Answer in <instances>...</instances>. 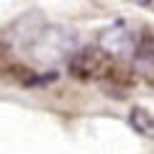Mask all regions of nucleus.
Wrapping results in <instances>:
<instances>
[{
  "mask_svg": "<svg viewBox=\"0 0 154 154\" xmlns=\"http://www.w3.org/2000/svg\"><path fill=\"white\" fill-rule=\"evenodd\" d=\"M118 64L121 62L116 59L108 49H103V46H85V49H80L72 57L69 75L77 77V80H85V82H90V80L110 82L116 69H118Z\"/></svg>",
  "mask_w": 154,
  "mask_h": 154,
  "instance_id": "nucleus-1",
  "label": "nucleus"
},
{
  "mask_svg": "<svg viewBox=\"0 0 154 154\" xmlns=\"http://www.w3.org/2000/svg\"><path fill=\"white\" fill-rule=\"evenodd\" d=\"M0 77L11 80V82H18V85H31L33 82V69L26 67L23 62H18L5 44H0Z\"/></svg>",
  "mask_w": 154,
  "mask_h": 154,
  "instance_id": "nucleus-2",
  "label": "nucleus"
},
{
  "mask_svg": "<svg viewBox=\"0 0 154 154\" xmlns=\"http://www.w3.org/2000/svg\"><path fill=\"white\" fill-rule=\"evenodd\" d=\"M128 123H131L139 134H144V136H154V113L149 108L136 105V108L131 110V116H128Z\"/></svg>",
  "mask_w": 154,
  "mask_h": 154,
  "instance_id": "nucleus-3",
  "label": "nucleus"
}]
</instances>
